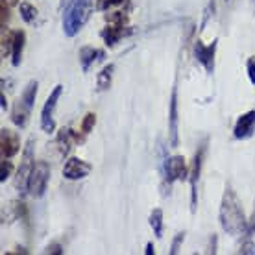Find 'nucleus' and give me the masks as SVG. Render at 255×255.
I'll use <instances>...</instances> for the list:
<instances>
[{"instance_id": "nucleus-1", "label": "nucleus", "mask_w": 255, "mask_h": 255, "mask_svg": "<svg viewBox=\"0 0 255 255\" xmlns=\"http://www.w3.org/2000/svg\"><path fill=\"white\" fill-rule=\"evenodd\" d=\"M218 218H220V226L222 230L231 237H239L246 233L248 228V220L244 215L243 204L233 191V187L228 185L222 194V202H220V211H218Z\"/></svg>"}, {"instance_id": "nucleus-2", "label": "nucleus", "mask_w": 255, "mask_h": 255, "mask_svg": "<svg viewBox=\"0 0 255 255\" xmlns=\"http://www.w3.org/2000/svg\"><path fill=\"white\" fill-rule=\"evenodd\" d=\"M95 0H70L63 13V32L67 37H74L91 19Z\"/></svg>"}, {"instance_id": "nucleus-3", "label": "nucleus", "mask_w": 255, "mask_h": 255, "mask_svg": "<svg viewBox=\"0 0 255 255\" xmlns=\"http://www.w3.org/2000/svg\"><path fill=\"white\" fill-rule=\"evenodd\" d=\"M50 181V166L45 161H37L28 179V194L32 198H43Z\"/></svg>"}, {"instance_id": "nucleus-4", "label": "nucleus", "mask_w": 255, "mask_h": 255, "mask_svg": "<svg viewBox=\"0 0 255 255\" xmlns=\"http://www.w3.org/2000/svg\"><path fill=\"white\" fill-rule=\"evenodd\" d=\"M205 152H207V139L198 146L196 153H194V159H192V165L189 168V183H191V211L194 213L198 205V179H200V174H202V165H204V157Z\"/></svg>"}, {"instance_id": "nucleus-5", "label": "nucleus", "mask_w": 255, "mask_h": 255, "mask_svg": "<svg viewBox=\"0 0 255 255\" xmlns=\"http://www.w3.org/2000/svg\"><path fill=\"white\" fill-rule=\"evenodd\" d=\"M33 165H35V161H33V139H30L26 142L22 159H20V166L17 170V178H15V187L22 194H28V179H30Z\"/></svg>"}, {"instance_id": "nucleus-6", "label": "nucleus", "mask_w": 255, "mask_h": 255, "mask_svg": "<svg viewBox=\"0 0 255 255\" xmlns=\"http://www.w3.org/2000/svg\"><path fill=\"white\" fill-rule=\"evenodd\" d=\"M63 93V85H56L52 93L46 98L45 106H43V111H41V129L45 133H52L56 129V122H54V111H56V106H58L59 96Z\"/></svg>"}, {"instance_id": "nucleus-7", "label": "nucleus", "mask_w": 255, "mask_h": 255, "mask_svg": "<svg viewBox=\"0 0 255 255\" xmlns=\"http://www.w3.org/2000/svg\"><path fill=\"white\" fill-rule=\"evenodd\" d=\"M217 39L209 43V45H205L202 41H196V45H194V58L196 61L202 67H204L209 74L215 72V54H217Z\"/></svg>"}, {"instance_id": "nucleus-8", "label": "nucleus", "mask_w": 255, "mask_h": 255, "mask_svg": "<svg viewBox=\"0 0 255 255\" xmlns=\"http://www.w3.org/2000/svg\"><path fill=\"white\" fill-rule=\"evenodd\" d=\"M189 176L183 155H170L165 159V181L170 185L174 181L185 179Z\"/></svg>"}, {"instance_id": "nucleus-9", "label": "nucleus", "mask_w": 255, "mask_h": 255, "mask_svg": "<svg viewBox=\"0 0 255 255\" xmlns=\"http://www.w3.org/2000/svg\"><path fill=\"white\" fill-rule=\"evenodd\" d=\"M91 170H93L91 163L80 159V157H70L63 166V178L70 179V181H78V179H83L85 176H89Z\"/></svg>"}, {"instance_id": "nucleus-10", "label": "nucleus", "mask_w": 255, "mask_h": 255, "mask_svg": "<svg viewBox=\"0 0 255 255\" xmlns=\"http://www.w3.org/2000/svg\"><path fill=\"white\" fill-rule=\"evenodd\" d=\"M20 150V139L17 131L2 128L0 129V152H2V159H9Z\"/></svg>"}, {"instance_id": "nucleus-11", "label": "nucleus", "mask_w": 255, "mask_h": 255, "mask_svg": "<svg viewBox=\"0 0 255 255\" xmlns=\"http://www.w3.org/2000/svg\"><path fill=\"white\" fill-rule=\"evenodd\" d=\"M255 131V109H250L246 113L237 119L235 128H233V137L237 140L250 139Z\"/></svg>"}, {"instance_id": "nucleus-12", "label": "nucleus", "mask_w": 255, "mask_h": 255, "mask_svg": "<svg viewBox=\"0 0 255 255\" xmlns=\"http://www.w3.org/2000/svg\"><path fill=\"white\" fill-rule=\"evenodd\" d=\"M131 33V28L126 26V20H117V22H109L102 30V39L108 46H115L122 37H126Z\"/></svg>"}, {"instance_id": "nucleus-13", "label": "nucleus", "mask_w": 255, "mask_h": 255, "mask_svg": "<svg viewBox=\"0 0 255 255\" xmlns=\"http://www.w3.org/2000/svg\"><path fill=\"white\" fill-rule=\"evenodd\" d=\"M168 133H170V146H178V89L174 87L170 95V113H168Z\"/></svg>"}, {"instance_id": "nucleus-14", "label": "nucleus", "mask_w": 255, "mask_h": 255, "mask_svg": "<svg viewBox=\"0 0 255 255\" xmlns=\"http://www.w3.org/2000/svg\"><path fill=\"white\" fill-rule=\"evenodd\" d=\"M9 45H11V63H13V67H19L20 59H22V52H24V45H26V33L22 32V30H15V32H11Z\"/></svg>"}, {"instance_id": "nucleus-15", "label": "nucleus", "mask_w": 255, "mask_h": 255, "mask_svg": "<svg viewBox=\"0 0 255 255\" xmlns=\"http://www.w3.org/2000/svg\"><path fill=\"white\" fill-rule=\"evenodd\" d=\"M30 113H32V108L22 98H19L11 109V122L17 128H26V124L30 121Z\"/></svg>"}, {"instance_id": "nucleus-16", "label": "nucleus", "mask_w": 255, "mask_h": 255, "mask_svg": "<svg viewBox=\"0 0 255 255\" xmlns=\"http://www.w3.org/2000/svg\"><path fill=\"white\" fill-rule=\"evenodd\" d=\"M104 58V50H98L95 46H83L80 50V65H82L83 72H89L91 65Z\"/></svg>"}, {"instance_id": "nucleus-17", "label": "nucleus", "mask_w": 255, "mask_h": 255, "mask_svg": "<svg viewBox=\"0 0 255 255\" xmlns=\"http://www.w3.org/2000/svg\"><path fill=\"white\" fill-rule=\"evenodd\" d=\"M113 72H115V65L109 63L106 65L98 76H96V89L98 91H108L111 87V82H113Z\"/></svg>"}, {"instance_id": "nucleus-18", "label": "nucleus", "mask_w": 255, "mask_h": 255, "mask_svg": "<svg viewBox=\"0 0 255 255\" xmlns=\"http://www.w3.org/2000/svg\"><path fill=\"white\" fill-rule=\"evenodd\" d=\"M56 144L59 148V153L61 155H67L70 152V144H72V131L69 128H61L59 129L58 137H56Z\"/></svg>"}, {"instance_id": "nucleus-19", "label": "nucleus", "mask_w": 255, "mask_h": 255, "mask_svg": "<svg viewBox=\"0 0 255 255\" xmlns=\"http://www.w3.org/2000/svg\"><path fill=\"white\" fill-rule=\"evenodd\" d=\"M163 211L159 207H155V209L150 213V228L153 230V235L157 237V239H163Z\"/></svg>"}, {"instance_id": "nucleus-20", "label": "nucleus", "mask_w": 255, "mask_h": 255, "mask_svg": "<svg viewBox=\"0 0 255 255\" xmlns=\"http://www.w3.org/2000/svg\"><path fill=\"white\" fill-rule=\"evenodd\" d=\"M37 89H39V83L37 80H32V82H28L26 83V87L24 91H22V100H24L30 108H33V104H35V96H37Z\"/></svg>"}, {"instance_id": "nucleus-21", "label": "nucleus", "mask_w": 255, "mask_h": 255, "mask_svg": "<svg viewBox=\"0 0 255 255\" xmlns=\"http://www.w3.org/2000/svg\"><path fill=\"white\" fill-rule=\"evenodd\" d=\"M19 11L24 22H33V20L37 19V7L30 4V2H20Z\"/></svg>"}, {"instance_id": "nucleus-22", "label": "nucleus", "mask_w": 255, "mask_h": 255, "mask_svg": "<svg viewBox=\"0 0 255 255\" xmlns=\"http://www.w3.org/2000/svg\"><path fill=\"white\" fill-rule=\"evenodd\" d=\"M11 172H13L11 161L2 159V165H0V181H2V183H6L7 179L11 178Z\"/></svg>"}, {"instance_id": "nucleus-23", "label": "nucleus", "mask_w": 255, "mask_h": 255, "mask_svg": "<svg viewBox=\"0 0 255 255\" xmlns=\"http://www.w3.org/2000/svg\"><path fill=\"white\" fill-rule=\"evenodd\" d=\"M95 124H96V115L95 113H87L82 121V131L83 133H91L93 128H95Z\"/></svg>"}, {"instance_id": "nucleus-24", "label": "nucleus", "mask_w": 255, "mask_h": 255, "mask_svg": "<svg viewBox=\"0 0 255 255\" xmlns=\"http://www.w3.org/2000/svg\"><path fill=\"white\" fill-rule=\"evenodd\" d=\"M183 241H185V233H178V235L174 237V241H172V246H170V254H178L179 252V246L183 244Z\"/></svg>"}, {"instance_id": "nucleus-25", "label": "nucleus", "mask_w": 255, "mask_h": 255, "mask_svg": "<svg viewBox=\"0 0 255 255\" xmlns=\"http://www.w3.org/2000/svg\"><path fill=\"white\" fill-rule=\"evenodd\" d=\"M246 70H248V78L250 82L255 85V56H252V58L246 61Z\"/></svg>"}, {"instance_id": "nucleus-26", "label": "nucleus", "mask_w": 255, "mask_h": 255, "mask_svg": "<svg viewBox=\"0 0 255 255\" xmlns=\"http://www.w3.org/2000/svg\"><path fill=\"white\" fill-rule=\"evenodd\" d=\"M255 235V207H254V213H252V218L248 220V228H246V237H252Z\"/></svg>"}, {"instance_id": "nucleus-27", "label": "nucleus", "mask_w": 255, "mask_h": 255, "mask_svg": "<svg viewBox=\"0 0 255 255\" xmlns=\"http://www.w3.org/2000/svg\"><path fill=\"white\" fill-rule=\"evenodd\" d=\"M124 0H100V9H108V7H113V6H119L122 4Z\"/></svg>"}, {"instance_id": "nucleus-28", "label": "nucleus", "mask_w": 255, "mask_h": 255, "mask_svg": "<svg viewBox=\"0 0 255 255\" xmlns=\"http://www.w3.org/2000/svg\"><path fill=\"white\" fill-rule=\"evenodd\" d=\"M0 9H2V28H6L7 20H9V6L0 4Z\"/></svg>"}, {"instance_id": "nucleus-29", "label": "nucleus", "mask_w": 255, "mask_h": 255, "mask_svg": "<svg viewBox=\"0 0 255 255\" xmlns=\"http://www.w3.org/2000/svg\"><path fill=\"white\" fill-rule=\"evenodd\" d=\"M45 254H63V250H61V246L59 244H50V246H46Z\"/></svg>"}, {"instance_id": "nucleus-30", "label": "nucleus", "mask_w": 255, "mask_h": 255, "mask_svg": "<svg viewBox=\"0 0 255 255\" xmlns=\"http://www.w3.org/2000/svg\"><path fill=\"white\" fill-rule=\"evenodd\" d=\"M241 254H255V244L248 243L244 244V246H241Z\"/></svg>"}, {"instance_id": "nucleus-31", "label": "nucleus", "mask_w": 255, "mask_h": 255, "mask_svg": "<svg viewBox=\"0 0 255 255\" xmlns=\"http://www.w3.org/2000/svg\"><path fill=\"white\" fill-rule=\"evenodd\" d=\"M144 254H146V255H153V254H155V250H153V244L152 243L146 244V250H144Z\"/></svg>"}, {"instance_id": "nucleus-32", "label": "nucleus", "mask_w": 255, "mask_h": 255, "mask_svg": "<svg viewBox=\"0 0 255 255\" xmlns=\"http://www.w3.org/2000/svg\"><path fill=\"white\" fill-rule=\"evenodd\" d=\"M0 100H2V111H6V109H7V104H6V96H4V93L0 95Z\"/></svg>"}, {"instance_id": "nucleus-33", "label": "nucleus", "mask_w": 255, "mask_h": 255, "mask_svg": "<svg viewBox=\"0 0 255 255\" xmlns=\"http://www.w3.org/2000/svg\"><path fill=\"white\" fill-rule=\"evenodd\" d=\"M19 0H2V4H6V6H15Z\"/></svg>"}]
</instances>
